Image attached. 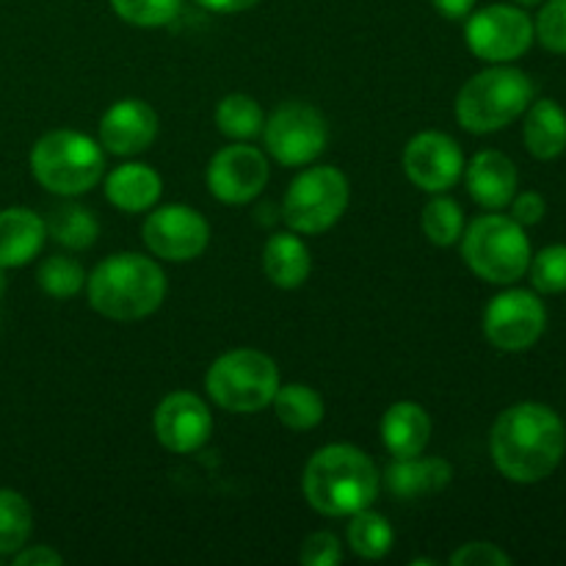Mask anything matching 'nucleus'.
<instances>
[{
    "instance_id": "1",
    "label": "nucleus",
    "mask_w": 566,
    "mask_h": 566,
    "mask_svg": "<svg viewBox=\"0 0 566 566\" xmlns=\"http://www.w3.org/2000/svg\"><path fill=\"white\" fill-rule=\"evenodd\" d=\"M566 451L562 415L539 401L503 409L490 431V457L497 473L514 484H539L551 479Z\"/></svg>"
},
{
    "instance_id": "39",
    "label": "nucleus",
    "mask_w": 566,
    "mask_h": 566,
    "mask_svg": "<svg viewBox=\"0 0 566 566\" xmlns=\"http://www.w3.org/2000/svg\"><path fill=\"white\" fill-rule=\"evenodd\" d=\"M202 9L216 11V14H241V11L254 9L260 0H197Z\"/></svg>"
},
{
    "instance_id": "16",
    "label": "nucleus",
    "mask_w": 566,
    "mask_h": 566,
    "mask_svg": "<svg viewBox=\"0 0 566 566\" xmlns=\"http://www.w3.org/2000/svg\"><path fill=\"white\" fill-rule=\"evenodd\" d=\"M158 136V114L138 97L116 99L99 119V144L105 153L130 158L153 147Z\"/></svg>"
},
{
    "instance_id": "19",
    "label": "nucleus",
    "mask_w": 566,
    "mask_h": 566,
    "mask_svg": "<svg viewBox=\"0 0 566 566\" xmlns=\"http://www.w3.org/2000/svg\"><path fill=\"white\" fill-rule=\"evenodd\" d=\"M48 241V221L31 208H9L0 213V269L28 265Z\"/></svg>"
},
{
    "instance_id": "10",
    "label": "nucleus",
    "mask_w": 566,
    "mask_h": 566,
    "mask_svg": "<svg viewBox=\"0 0 566 566\" xmlns=\"http://www.w3.org/2000/svg\"><path fill=\"white\" fill-rule=\"evenodd\" d=\"M263 142L271 158L282 166H307L318 158L329 142L324 114L307 103L280 105L265 119Z\"/></svg>"
},
{
    "instance_id": "12",
    "label": "nucleus",
    "mask_w": 566,
    "mask_h": 566,
    "mask_svg": "<svg viewBox=\"0 0 566 566\" xmlns=\"http://www.w3.org/2000/svg\"><path fill=\"white\" fill-rule=\"evenodd\" d=\"M149 252L169 263L197 260L210 243V224L199 210L188 205H164L147 216L142 227Z\"/></svg>"
},
{
    "instance_id": "34",
    "label": "nucleus",
    "mask_w": 566,
    "mask_h": 566,
    "mask_svg": "<svg viewBox=\"0 0 566 566\" xmlns=\"http://www.w3.org/2000/svg\"><path fill=\"white\" fill-rule=\"evenodd\" d=\"M298 562L304 566H337L343 562V545L337 542L335 534L318 531V534H310L304 539Z\"/></svg>"
},
{
    "instance_id": "33",
    "label": "nucleus",
    "mask_w": 566,
    "mask_h": 566,
    "mask_svg": "<svg viewBox=\"0 0 566 566\" xmlns=\"http://www.w3.org/2000/svg\"><path fill=\"white\" fill-rule=\"evenodd\" d=\"M534 36L551 53L566 55V0H542L534 22Z\"/></svg>"
},
{
    "instance_id": "20",
    "label": "nucleus",
    "mask_w": 566,
    "mask_h": 566,
    "mask_svg": "<svg viewBox=\"0 0 566 566\" xmlns=\"http://www.w3.org/2000/svg\"><path fill=\"white\" fill-rule=\"evenodd\" d=\"M164 180L147 164H122L105 175V197L122 213H147L158 205Z\"/></svg>"
},
{
    "instance_id": "13",
    "label": "nucleus",
    "mask_w": 566,
    "mask_h": 566,
    "mask_svg": "<svg viewBox=\"0 0 566 566\" xmlns=\"http://www.w3.org/2000/svg\"><path fill=\"white\" fill-rule=\"evenodd\" d=\"M464 153L448 133L423 130L403 149V171L409 182L426 193H446L462 180Z\"/></svg>"
},
{
    "instance_id": "25",
    "label": "nucleus",
    "mask_w": 566,
    "mask_h": 566,
    "mask_svg": "<svg viewBox=\"0 0 566 566\" xmlns=\"http://www.w3.org/2000/svg\"><path fill=\"white\" fill-rule=\"evenodd\" d=\"M348 547L357 553L365 562H381L387 553L392 551V542H396V531L387 523L385 514L374 512V509H363V512L352 514L346 528Z\"/></svg>"
},
{
    "instance_id": "35",
    "label": "nucleus",
    "mask_w": 566,
    "mask_h": 566,
    "mask_svg": "<svg viewBox=\"0 0 566 566\" xmlns=\"http://www.w3.org/2000/svg\"><path fill=\"white\" fill-rule=\"evenodd\" d=\"M451 566H509L512 556L503 553L501 547L492 545V542H468L459 551L451 553L448 558Z\"/></svg>"
},
{
    "instance_id": "28",
    "label": "nucleus",
    "mask_w": 566,
    "mask_h": 566,
    "mask_svg": "<svg viewBox=\"0 0 566 566\" xmlns=\"http://www.w3.org/2000/svg\"><path fill=\"white\" fill-rule=\"evenodd\" d=\"M33 531V512L14 490H0V556H14L28 545Z\"/></svg>"
},
{
    "instance_id": "24",
    "label": "nucleus",
    "mask_w": 566,
    "mask_h": 566,
    "mask_svg": "<svg viewBox=\"0 0 566 566\" xmlns=\"http://www.w3.org/2000/svg\"><path fill=\"white\" fill-rule=\"evenodd\" d=\"M271 407H274L276 420L291 431L315 429L326 415V403L321 392L313 390L310 385H296V381L293 385H280Z\"/></svg>"
},
{
    "instance_id": "22",
    "label": "nucleus",
    "mask_w": 566,
    "mask_h": 566,
    "mask_svg": "<svg viewBox=\"0 0 566 566\" xmlns=\"http://www.w3.org/2000/svg\"><path fill=\"white\" fill-rule=\"evenodd\" d=\"M263 271L271 285L282 287V291H296L307 282L310 271H313V258L298 232H276L265 241Z\"/></svg>"
},
{
    "instance_id": "4",
    "label": "nucleus",
    "mask_w": 566,
    "mask_h": 566,
    "mask_svg": "<svg viewBox=\"0 0 566 566\" xmlns=\"http://www.w3.org/2000/svg\"><path fill=\"white\" fill-rule=\"evenodd\" d=\"M536 86L523 70L509 64H492L470 77L457 94L459 125L475 136L497 133L512 125L534 103Z\"/></svg>"
},
{
    "instance_id": "40",
    "label": "nucleus",
    "mask_w": 566,
    "mask_h": 566,
    "mask_svg": "<svg viewBox=\"0 0 566 566\" xmlns=\"http://www.w3.org/2000/svg\"><path fill=\"white\" fill-rule=\"evenodd\" d=\"M514 3H517V6H536V3H542V0H514Z\"/></svg>"
},
{
    "instance_id": "5",
    "label": "nucleus",
    "mask_w": 566,
    "mask_h": 566,
    "mask_svg": "<svg viewBox=\"0 0 566 566\" xmlns=\"http://www.w3.org/2000/svg\"><path fill=\"white\" fill-rule=\"evenodd\" d=\"M31 175L44 191L77 197L92 191L105 177V149L86 133L50 130L33 144Z\"/></svg>"
},
{
    "instance_id": "6",
    "label": "nucleus",
    "mask_w": 566,
    "mask_h": 566,
    "mask_svg": "<svg viewBox=\"0 0 566 566\" xmlns=\"http://www.w3.org/2000/svg\"><path fill=\"white\" fill-rule=\"evenodd\" d=\"M531 241L512 216L486 213L462 232V258L479 280L490 285H514L528 274Z\"/></svg>"
},
{
    "instance_id": "3",
    "label": "nucleus",
    "mask_w": 566,
    "mask_h": 566,
    "mask_svg": "<svg viewBox=\"0 0 566 566\" xmlns=\"http://www.w3.org/2000/svg\"><path fill=\"white\" fill-rule=\"evenodd\" d=\"M86 296L103 318L130 324L164 304L166 274L147 254H111L86 276Z\"/></svg>"
},
{
    "instance_id": "15",
    "label": "nucleus",
    "mask_w": 566,
    "mask_h": 566,
    "mask_svg": "<svg viewBox=\"0 0 566 566\" xmlns=\"http://www.w3.org/2000/svg\"><path fill=\"white\" fill-rule=\"evenodd\" d=\"M155 437L171 453H193L213 434V415L197 392H169L153 415Z\"/></svg>"
},
{
    "instance_id": "36",
    "label": "nucleus",
    "mask_w": 566,
    "mask_h": 566,
    "mask_svg": "<svg viewBox=\"0 0 566 566\" xmlns=\"http://www.w3.org/2000/svg\"><path fill=\"white\" fill-rule=\"evenodd\" d=\"M509 205H512V219L523 227L539 224L547 213V202L539 191L514 193V199Z\"/></svg>"
},
{
    "instance_id": "18",
    "label": "nucleus",
    "mask_w": 566,
    "mask_h": 566,
    "mask_svg": "<svg viewBox=\"0 0 566 566\" xmlns=\"http://www.w3.org/2000/svg\"><path fill=\"white\" fill-rule=\"evenodd\" d=\"M453 479V468L448 459L442 457H409V459H392L387 464L385 481L387 492L396 495L398 501H418V497L434 495L442 492Z\"/></svg>"
},
{
    "instance_id": "23",
    "label": "nucleus",
    "mask_w": 566,
    "mask_h": 566,
    "mask_svg": "<svg viewBox=\"0 0 566 566\" xmlns=\"http://www.w3.org/2000/svg\"><path fill=\"white\" fill-rule=\"evenodd\" d=\"M523 142L536 160H553L566 149V111L556 99H534L525 111Z\"/></svg>"
},
{
    "instance_id": "8",
    "label": "nucleus",
    "mask_w": 566,
    "mask_h": 566,
    "mask_svg": "<svg viewBox=\"0 0 566 566\" xmlns=\"http://www.w3.org/2000/svg\"><path fill=\"white\" fill-rule=\"evenodd\" d=\"M348 199V177L337 166H313L287 186L282 219L298 235H321L343 219Z\"/></svg>"
},
{
    "instance_id": "41",
    "label": "nucleus",
    "mask_w": 566,
    "mask_h": 566,
    "mask_svg": "<svg viewBox=\"0 0 566 566\" xmlns=\"http://www.w3.org/2000/svg\"><path fill=\"white\" fill-rule=\"evenodd\" d=\"M418 564H437V562H434V558H415L412 566H418Z\"/></svg>"
},
{
    "instance_id": "9",
    "label": "nucleus",
    "mask_w": 566,
    "mask_h": 566,
    "mask_svg": "<svg viewBox=\"0 0 566 566\" xmlns=\"http://www.w3.org/2000/svg\"><path fill=\"white\" fill-rule=\"evenodd\" d=\"M464 42L486 64H512L534 44V20L523 6L492 3L464 17Z\"/></svg>"
},
{
    "instance_id": "26",
    "label": "nucleus",
    "mask_w": 566,
    "mask_h": 566,
    "mask_svg": "<svg viewBox=\"0 0 566 566\" xmlns=\"http://www.w3.org/2000/svg\"><path fill=\"white\" fill-rule=\"evenodd\" d=\"M216 127L232 142H252V138L263 136L265 114L258 99L249 94H227L216 105Z\"/></svg>"
},
{
    "instance_id": "27",
    "label": "nucleus",
    "mask_w": 566,
    "mask_h": 566,
    "mask_svg": "<svg viewBox=\"0 0 566 566\" xmlns=\"http://www.w3.org/2000/svg\"><path fill=\"white\" fill-rule=\"evenodd\" d=\"M48 235L53 238L55 243H61L64 249H72V252H81V249L94 247L99 235V221L97 216L92 213L83 205H61V208L53 210L48 221Z\"/></svg>"
},
{
    "instance_id": "42",
    "label": "nucleus",
    "mask_w": 566,
    "mask_h": 566,
    "mask_svg": "<svg viewBox=\"0 0 566 566\" xmlns=\"http://www.w3.org/2000/svg\"><path fill=\"white\" fill-rule=\"evenodd\" d=\"M6 293V276H3V269H0V296Z\"/></svg>"
},
{
    "instance_id": "30",
    "label": "nucleus",
    "mask_w": 566,
    "mask_h": 566,
    "mask_svg": "<svg viewBox=\"0 0 566 566\" xmlns=\"http://www.w3.org/2000/svg\"><path fill=\"white\" fill-rule=\"evenodd\" d=\"M86 271L77 260L61 258V254H53V258L42 260L36 271V282L48 296L53 298H72L86 287Z\"/></svg>"
},
{
    "instance_id": "29",
    "label": "nucleus",
    "mask_w": 566,
    "mask_h": 566,
    "mask_svg": "<svg viewBox=\"0 0 566 566\" xmlns=\"http://www.w3.org/2000/svg\"><path fill=\"white\" fill-rule=\"evenodd\" d=\"M423 232L429 243L448 249L462 241L464 232V210L457 199L446 193H431L429 205L423 208Z\"/></svg>"
},
{
    "instance_id": "21",
    "label": "nucleus",
    "mask_w": 566,
    "mask_h": 566,
    "mask_svg": "<svg viewBox=\"0 0 566 566\" xmlns=\"http://www.w3.org/2000/svg\"><path fill=\"white\" fill-rule=\"evenodd\" d=\"M431 418L420 403L398 401L381 418V442L392 459L420 457L429 448Z\"/></svg>"
},
{
    "instance_id": "7",
    "label": "nucleus",
    "mask_w": 566,
    "mask_h": 566,
    "mask_svg": "<svg viewBox=\"0 0 566 566\" xmlns=\"http://www.w3.org/2000/svg\"><path fill=\"white\" fill-rule=\"evenodd\" d=\"M205 390L224 412L254 415L274 401L280 390V368L258 348H235L210 365Z\"/></svg>"
},
{
    "instance_id": "32",
    "label": "nucleus",
    "mask_w": 566,
    "mask_h": 566,
    "mask_svg": "<svg viewBox=\"0 0 566 566\" xmlns=\"http://www.w3.org/2000/svg\"><path fill=\"white\" fill-rule=\"evenodd\" d=\"M111 9L136 28H164L180 14L182 0H111Z\"/></svg>"
},
{
    "instance_id": "14",
    "label": "nucleus",
    "mask_w": 566,
    "mask_h": 566,
    "mask_svg": "<svg viewBox=\"0 0 566 566\" xmlns=\"http://www.w3.org/2000/svg\"><path fill=\"white\" fill-rule=\"evenodd\" d=\"M208 191L224 205H247L263 193L269 182V160L258 147L235 142L221 147L208 164Z\"/></svg>"
},
{
    "instance_id": "38",
    "label": "nucleus",
    "mask_w": 566,
    "mask_h": 566,
    "mask_svg": "<svg viewBox=\"0 0 566 566\" xmlns=\"http://www.w3.org/2000/svg\"><path fill=\"white\" fill-rule=\"evenodd\" d=\"M475 3H479V0H431V6H434L446 20H464V17L475 9Z\"/></svg>"
},
{
    "instance_id": "31",
    "label": "nucleus",
    "mask_w": 566,
    "mask_h": 566,
    "mask_svg": "<svg viewBox=\"0 0 566 566\" xmlns=\"http://www.w3.org/2000/svg\"><path fill=\"white\" fill-rule=\"evenodd\" d=\"M528 274L536 293H545V296L566 293V243H553L531 254Z\"/></svg>"
},
{
    "instance_id": "17",
    "label": "nucleus",
    "mask_w": 566,
    "mask_h": 566,
    "mask_svg": "<svg viewBox=\"0 0 566 566\" xmlns=\"http://www.w3.org/2000/svg\"><path fill=\"white\" fill-rule=\"evenodd\" d=\"M464 182L475 205L484 210H503L517 193V166L501 149H481L464 166Z\"/></svg>"
},
{
    "instance_id": "2",
    "label": "nucleus",
    "mask_w": 566,
    "mask_h": 566,
    "mask_svg": "<svg viewBox=\"0 0 566 566\" xmlns=\"http://www.w3.org/2000/svg\"><path fill=\"white\" fill-rule=\"evenodd\" d=\"M381 475L374 459L346 442H332L310 457L302 490L310 506L324 517H352L374 506Z\"/></svg>"
},
{
    "instance_id": "37",
    "label": "nucleus",
    "mask_w": 566,
    "mask_h": 566,
    "mask_svg": "<svg viewBox=\"0 0 566 566\" xmlns=\"http://www.w3.org/2000/svg\"><path fill=\"white\" fill-rule=\"evenodd\" d=\"M64 556L55 553L53 547L36 545V547H22L14 553V566H61Z\"/></svg>"
},
{
    "instance_id": "11",
    "label": "nucleus",
    "mask_w": 566,
    "mask_h": 566,
    "mask_svg": "<svg viewBox=\"0 0 566 566\" xmlns=\"http://www.w3.org/2000/svg\"><path fill=\"white\" fill-rule=\"evenodd\" d=\"M545 329L547 310L534 291H503L484 310V335L497 352H528L542 340Z\"/></svg>"
}]
</instances>
